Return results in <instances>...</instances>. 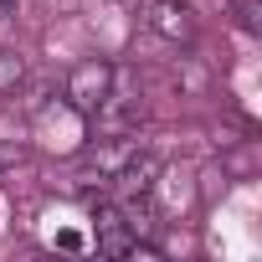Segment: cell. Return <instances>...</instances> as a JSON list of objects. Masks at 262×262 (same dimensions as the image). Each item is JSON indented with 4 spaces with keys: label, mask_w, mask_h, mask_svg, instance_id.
Segmentation results:
<instances>
[{
    "label": "cell",
    "mask_w": 262,
    "mask_h": 262,
    "mask_svg": "<svg viewBox=\"0 0 262 262\" xmlns=\"http://www.w3.org/2000/svg\"><path fill=\"white\" fill-rule=\"evenodd\" d=\"M113 62H103V57H88V62H77L72 72H67V108H77V113H93L108 93H113Z\"/></svg>",
    "instance_id": "cell-1"
},
{
    "label": "cell",
    "mask_w": 262,
    "mask_h": 262,
    "mask_svg": "<svg viewBox=\"0 0 262 262\" xmlns=\"http://www.w3.org/2000/svg\"><path fill=\"white\" fill-rule=\"evenodd\" d=\"M144 26H149L160 41H170V47H190L195 31H201L190 0H149V6H144Z\"/></svg>",
    "instance_id": "cell-2"
},
{
    "label": "cell",
    "mask_w": 262,
    "mask_h": 262,
    "mask_svg": "<svg viewBox=\"0 0 262 262\" xmlns=\"http://www.w3.org/2000/svg\"><path fill=\"white\" fill-rule=\"evenodd\" d=\"M139 155V144L134 139H98V144H88L82 155H77V175L82 180H103V185H113V175Z\"/></svg>",
    "instance_id": "cell-3"
},
{
    "label": "cell",
    "mask_w": 262,
    "mask_h": 262,
    "mask_svg": "<svg viewBox=\"0 0 262 262\" xmlns=\"http://www.w3.org/2000/svg\"><path fill=\"white\" fill-rule=\"evenodd\" d=\"M160 175H165V160L149 155V149H139L134 160L113 175V185H118V195H149V190L160 185Z\"/></svg>",
    "instance_id": "cell-4"
},
{
    "label": "cell",
    "mask_w": 262,
    "mask_h": 262,
    "mask_svg": "<svg viewBox=\"0 0 262 262\" xmlns=\"http://www.w3.org/2000/svg\"><path fill=\"white\" fill-rule=\"evenodd\" d=\"M134 247H139V236L128 231L123 211L118 206H98V252L103 257H128Z\"/></svg>",
    "instance_id": "cell-5"
},
{
    "label": "cell",
    "mask_w": 262,
    "mask_h": 262,
    "mask_svg": "<svg viewBox=\"0 0 262 262\" xmlns=\"http://www.w3.org/2000/svg\"><path fill=\"white\" fill-rule=\"evenodd\" d=\"M21 82H26V57L11 52V47H0V98H11Z\"/></svg>",
    "instance_id": "cell-6"
},
{
    "label": "cell",
    "mask_w": 262,
    "mask_h": 262,
    "mask_svg": "<svg viewBox=\"0 0 262 262\" xmlns=\"http://www.w3.org/2000/svg\"><path fill=\"white\" fill-rule=\"evenodd\" d=\"M236 26L247 36H262V0H236Z\"/></svg>",
    "instance_id": "cell-7"
},
{
    "label": "cell",
    "mask_w": 262,
    "mask_h": 262,
    "mask_svg": "<svg viewBox=\"0 0 262 262\" xmlns=\"http://www.w3.org/2000/svg\"><path fill=\"white\" fill-rule=\"evenodd\" d=\"M57 247H62V252H77L82 236H77V231H57Z\"/></svg>",
    "instance_id": "cell-8"
},
{
    "label": "cell",
    "mask_w": 262,
    "mask_h": 262,
    "mask_svg": "<svg viewBox=\"0 0 262 262\" xmlns=\"http://www.w3.org/2000/svg\"><path fill=\"white\" fill-rule=\"evenodd\" d=\"M16 160H21V149H16V144H0V170H6V165H16Z\"/></svg>",
    "instance_id": "cell-9"
},
{
    "label": "cell",
    "mask_w": 262,
    "mask_h": 262,
    "mask_svg": "<svg viewBox=\"0 0 262 262\" xmlns=\"http://www.w3.org/2000/svg\"><path fill=\"white\" fill-rule=\"evenodd\" d=\"M16 6L21 0H0V21H16Z\"/></svg>",
    "instance_id": "cell-10"
}]
</instances>
